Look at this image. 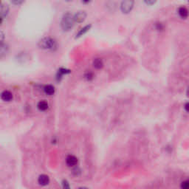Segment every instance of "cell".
<instances>
[{"mask_svg":"<svg viewBox=\"0 0 189 189\" xmlns=\"http://www.w3.org/2000/svg\"><path fill=\"white\" fill-rule=\"evenodd\" d=\"M82 2L84 3H89V2H91V0H82Z\"/></svg>","mask_w":189,"mask_h":189,"instance_id":"cb8c5ba5","label":"cell"},{"mask_svg":"<svg viewBox=\"0 0 189 189\" xmlns=\"http://www.w3.org/2000/svg\"><path fill=\"white\" fill-rule=\"evenodd\" d=\"M1 98H2V101L9 102V101H12L13 95L12 93L9 92V91L5 90L4 91V92H2V94H1Z\"/></svg>","mask_w":189,"mask_h":189,"instance_id":"ba28073f","label":"cell"},{"mask_svg":"<svg viewBox=\"0 0 189 189\" xmlns=\"http://www.w3.org/2000/svg\"><path fill=\"white\" fill-rule=\"evenodd\" d=\"M70 72H71V71H70V70H66V69H64V68L59 69L58 71V73H57V75H56L57 80L60 81L61 79H62V76H63L64 75L69 74V73H70Z\"/></svg>","mask_w":189,"mask_h":189,"instance_id":"30bf717a","label":"cell"},{"mask_svg":"<svg viewBox=\"0 0 189 189\" xmlns=\"http://www.w3.org/2000/svg\"><path fill=\"white\" fill-rule=\"evenodd\" d=\"M155 26H156V29L157 30H162L164 29V26L161 23H157Z\"/></svg>","mask_w":189,"mask_h":189,"instance_id":"ffe728a7","label":"cell"},{"mask_svg":"<svg viewBox=\"0 0 189 189\" xmlns=\"http://www.w3.org/2000/svg\"><path fill=\"white\" fill-rule=\"evenodd\" d=\"M9 13V7L8 5L6 4H2L1 5V10H0V14H1V20L3 21L4 18H5L7 16Z\"/></svg>","mask_w":189,"mask_h":189,"instance_id":"8992f818","label":"cell"},{"mask_svg":"<svg viewBox=\"0 0 189 189\" xmlns=\"http://www.w3.org/2000/svg\"><path fill=\"white\" fill-rule=\"evenodd\" d=\"M135 5V0H123L121 4V10L123 14H129Z\"/></svg>","mask_w":189,"mask_h":189,"instance_id":"3957f363","label":"cell"},{"mask_svg":"<svg viewBox=\"0 0 189 189\" xmlns=\"http://www.w3.org/2000/svg\"><path fill=\"white\" fill-rule=\"evenodd\" d=\"M37 108L40 111H45L48 109V104L45 101H41L38 103Z\"/></svg>","mask_w":189,"mask_h":189,"instance_id":"7c38bea8","label":"cell"},{"mask_svg":"<svg viewBox=\"0 0 189 189\" xmlns=\"http://www.w3.org/2000/svg\"><path fill=\"white\" fill-rule=\"evenodd\" d=\"M62 186H63L64 188H70V185H69V182L66 180H63L62 181Z\"/></svg>","mask_w":189,"mask_h":189,"instance_id":"44dd1931","label":"cell"},{"mask_svg":"<svg viewBox=\"0 0 189 189\" xmlns=\"http://www.w3.org/2000/svg\"><path fill=\"white\" fill-rule=\"evenodd\" d=\"M10 1H11V2H12L14 5H22L25 0H10Z\"/></svg>","mask_w":189,"mask_h":189,"instance_id":"e0dca14e","label":"cell"},{"mask_svg":"<svg viewBox=\"0 0 189 189\" xmlns=\"http://www.w3.org/2000/svg\"><path fill=\"white\" fill-rule=\"evenodd\" d=\"M7 50H8V47H7V44L1 43V46H0V56H1V58H2L5 55L7 54Z\"/></svg>","mask_w":189,"mask_h":189,"instance_id":"4fadbf2b","label":"cell"},{"mask_svg":"<svg viewBox=\"0 0 189 189\" xmlns=\"http://www.w3.org/2000/svg\"><path fill=\"white\" fill-rule=\"evenodd\" d=\"M85 78L88 81H91L92 79H93V74L92 72H88L85 75Z\"/></svg>","mask_w":189,"mask_h":189,"instance_id":"ac0fdd59","label":"cell"},{"mask_svg":"<svg viewBox=\"0 0 189 189\" xmlns=\"http://www.w3.org/2000/svg\"><path fill=\"white\" fill-rule=\"evenodd\" d=\"M38 182L39 183V185L41 186H47V185L49 184V178L47 175L46 174H41L39 177V179H38Z\"/></svg>","mask_w":189,"mask_h":189,"instance_id":"52a82bcc","label":"cell"},{"mask_svg":"<svg viewBox=\"0 0 189 189\" xmlns=\"http://www.w3.org/2000/svg\"><path fill=\"white\" fill-rule=\"evenodd\" d=\"M143 1L147 5H152L156 2L157 0H143Z\"/></svg>","mask_w":189,"mask_h":189,"instance_id":"d6986e66","label":"cell"},{"mask_svg":"<svg viewBox=\"0 0 189 189\" xmlns=\"http://www.w3.org/2000/svg\"><path fill=\"white\" fill-rule=\"evenodd\" d=\"M74 23H75V20H74V16H72V14L69 12L64 14L62 22H61V26L63 30H70L73 27Z\"/></svg>","mask_w":189,"mask_h":189,"instance_id":"6da1fadb","label":"cell"},{"mask_svg":"<svg viewBox=\"0 0 189 189\" xmlns=\"http://www.w3.org/2000/svg\"><path fill=\"white\" fill-rule=\"evenodd\" d=\"M86 18H87V13L83 10L79 11L74 15V20H75V22H77V23H81L84 22Z\"/></svg>","mask_w":189,"mask_h":189,"instance_id":"277c9868","label":"cell"},{"mask_svg":"<svg viewBox=\"0 0 189 189\" xmlns=\"http://www.w3.org/2000/svg\"><path fill=\"white\" fill-rule=\"evenodd\" d=\"M178 14L182 19H186L188 16V10L186 7H180L178 9Z\"/></svg>","mask_w":189,"mask_h":189,"instance_id":"9c48e42d","label":"cell"},{"mask_svg":"<svg viewBox=\"0 0 189 189\" xmlns=\"http://www.w3.org/2000/svg\"><path fill=\"white\" fill-rule=\"evenodd\" d=\"M90 27H91V25L89 24V25H87V26H85L84 27H83V28H81V29L79 30V32L76 34V38H79V37H81V36H83L84 34H85L86 33H87L89 30L90 29Z\"/></svg>","mask_w":189,"mask_h":189,"instance_id":"9a60e30c","label":"cell"},{"mask_svg":"<svg viewBox=\"0 0 189 189\" xmlns=\"http://www.w3.org/2000/svg\"><path fill=\"white\" fill-rule=\"evenodd\" d=\"M39 47L41 49L55 50L57 48L56 41L51 37L43 38L39 42Z\"/></svg>","mask_w":189,"mask_h":189,"instance_id":"7a4b0ae2","label":"cell"},{"mask_svg":"<svg viewBox=\"0 0 189 189\" xmlns=\"http://www.w3.org/2000/svg\"><path fill=\"white\" fill-rule=\"evenodd\" d=\"M66 2H72V1H73V0H64Z\"/></svg>","mask_w":189,"mask_h":189,"instance_id":"484cf974","label":"cell"},{"mask_svg":"<svg viewBox=\"0 0 189 189\" xmlns=\"http://www.w3.org/2000/svg\"><path fill=\"white\" fill-rule=\"evenodd\" d=\"M187 95L189 96V87H188V89H187Z\"/></svg>","mask_w":189,"mask_h":189,"instance_id":"d4e9b609","label":"cell"},{"mask_svg":"<svg viewBox=\"0 0 189 189\" xmlns=\"http://www.w3.org/2000/svg\"><path fill=\"white\" fill-rule=\"evenodd\" d=\"M184 109H185V110L187 112L189 113V102H187L186 104H185Z\"/></svg>","mask_w":189,"mask_h":189,"instance_id":"7402d4cb","label":"cell"},{"mask_svg":"<svg viewBox=\"0 0 189 189\" xmlns=\"http://www.w3.org/2000/svg\"><path fill=\"white\" fill-rule=\"evenodd\" d=\"M181 188L184 189H189V180H185L181 183Z\"/></svg>","mask_w":189,"mask_h":189,"instance_id":"2e32d148","label":"cell"},{"mask_svg":"<svg viewBox=\"0 0 189 189\" xmlns=\"http://www.w3.org/2000/svg\"><path fill=\"white\" fill-rule=\"evenodd\" d=\"M44 91L48 96H52L55 92V88L52 85H46L44 87Z\"/></svg>","mask_w":189,"mask_h":189,"instance_id":"8fae6325","label":"cell"},{"mask_svg":"<svg viewBox=\"0 0 189 189\" xmlns=\"http://www.w3.org/2000/svg\"><path fill=\"white\" fill-rule=\"evenodd\" d=\"M93 66L96 69H101L104 66V62L101 58H96L93 61Z\"/></svg>","mask_w":189,"mask_h":189,"instance_id":"5bb4252c","label":"cell"},{"mask_svg":"<svg viewBox=\"0 0 189 189\" xmlns=\"http://www.w3.org/2000/svg\"><path fill=\"white\" fill-rule=\"evenodd\" d=\"M0 37H1V39H0V41H1V43H3V40H4V38H5V36H4V33L2 31H1L0 32Z\"/></svg>","mask_w":189,"mask_h":189,"instance_id":"603a6c76","label":"cell"},{"mask_svg":"<svg viewBox=\"0 0 189 189\" xmlns=\"http://www.w3.org/2000/svg\"><path fill=\"white\" fill-rule=\"evenodd\" d=\"M66 163L70 167L75 166L78 163V158L73 155H69L66 159Z\"/></svg>","mask_w":189,"mask_h":189,"instance_id":"5b68a950","label":"cell"}]
</instances>
